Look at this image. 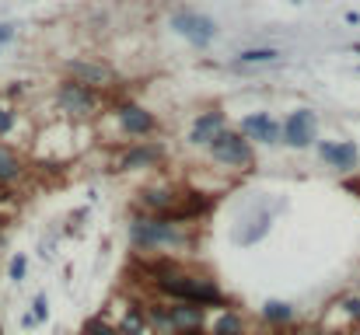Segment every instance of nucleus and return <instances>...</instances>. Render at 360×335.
I'll return each mask as SVG.
<instances>
[{
	"instance_id": "f257e3e1",
	"label": "nucleus",
	"mask_w": 360,
	"mask_h": 335,
	"mask_svg": "<svg viewBox=\"0 0 360 335\" xmlns=\"http://www.w3.org/2000/svg\"><path fill=\"white\" fill-rule=\"evenodd\" d=\"M150 290L165 301H186V304H200V308H231L228 294L221 290V283L207 272H189L182 262L161 276L150 280Z\"/></svg>"
},
{
	"instance_id": "f03ea898",
	"label": "nucleus",
	"mask_w": 360,
	"mask_h": 335,
	"mask_svg": "<svg viewBox=\"0 0 360 335\" xmlns=\"http://www.w3.org/2000/svg\"><path fill=\"white\" fill-rule=\"evenodd\" d=\"M126 234H129V248L136 255H154V251H182L193 244V234L186 223H172L165 217H150V214H140L133 210V217L126 223Z\"/></svg>"
},
{
	"instance_id": "7ed1b4c3",
	"label": "nucleus",
	"mask_w": 360,
	"mask_h": 335,
	"mask_svg": "<svg viewBox=\"0 0 360 335\" xmlns=\"http://www.w3.org/2000/svg\"><path fill=\"white\" fill-rule=\"evenodd\" d=\"M53 105H56V112H60L67 122L84 126V122H91V119L102 115L105 91L88 88V84H81V81H74V77H63V81H56V88H53Z\"/></svg>"
},
{
	"instance_id": "20e7f679",
	"label": "nucleus",
	"mask_w": 360,
	"mask_h": 335,
	"mask_svg": "<svg viewBox=\"0 0 360 335\" xmlns=\"http://www.w3.org/2000/svg\"><path fill=\"white\" fill-rule=\"evenodd\" d=\"M105 115L112 119L116 136H122L126 143H136V140H154V136H158V129H161L158 115L147 109V105L133 102V98H120V102H112V109L105 112Z\"/></svg>"
},
{
	"instance_id": "39448f33",
	"label": "nucleus",
	"mask_w": 360,
	"mask_h": 335,
	"mask_svg": "<svg viewBox=\"0 0 360 335\" xmlns=\"http://www.w3.org/2000/svg\"><path fill=\"white\" fill-rule=\"evenodd\" d=\"M207 154L217 168H224L231 175H248L255 168V143L241 129H231V126L207 147Z\"/></svg>"
},
{
	"instance_id": "423d86ee",
	"label": "nucleus",
	"mask_w": 360,
	"mask_h": 335,
	"mask_svg": "<svg viewBox=\"0 0 360 335\" xmlns=\"http://www.w3.org/2000/svg\"><path fill=\"white\" fill-rule=\"evenodd\" d=\"M168 28H172L175 35H182L193 49H207V46L221 35L217 21H214L210 14H203V11H193V7L172 11V14H168Z\"/></svg>"
},
{
	"instance_id": "0eeeda50",
	"label": "nucleus",
	"mask_w": 360,
	"mask_h": 335,
	"mask_svg": "<svg viewBox=\"0 0 360 335\" xmlns=\"http://www.w3.org/2000/svg\"><path fill=\"white\" fill-rule=\"evenodd\" d=\"M168 161V147L161 140H136V143H126L120 150V157L112 161V168L120 175H133V171H154Z\"/></svg>"
},
{
	"instance_id": "6e6552de",
	"label": "nucleus",
	"mask_w": 360,
	"mask_h": 335,
	"mask_svg": "<svg viewBox=\"0 0 360 335\" xmlns=\"http://www.w3.org/2000/svg\"><path fill=\"white\" fill-rule=\"evenodd\" d=\"M63 77H74L88 88H98V91H116L120 84V74L112 63L105 60H95V56H70L63 60Z\"/></svg>"
},
{
	"instance_id": "1a4fd4ad",
	"label": "nucleus",
	"mask_w": 360,
	"mask_h": 335,
	"mask_svg": "<svg viewBox=\"0 0 360 335\" xmlns=\"http://www.w3.org/2000/svg\"><path fill=\"white\" fill-rule=\"evenodd\" d=\"M315 143H319V112L308 109V105L287 112V119H283V147L311 150Z\"/></svg>"
},
{
	"instance_id": "9d476101",
	"label": "nucleus",
	"mask_w": 360,
	"mask_h": 335,
	"mask_svg": "<svg viewBox=\"0 0 360 335\" xmlns=\"http://www.w3.org/2000/svg\"><path fill=\"white\" fill-rule=\"evenodd\" d=\"M315 150H319V161L333 168L336 175H354L360 168V147L354 140H319Z\"/></svg>"
},
{
	"instance_id": "9b49d317",
	"label": "nucleus",
	"mask_w": 360,
	"mask_h": 335,
	"mask_svg": "<svg viewBox=\"0 0 360 335\" xmlns=\"http://www.w3.org/2000/svg\"><path fill=\"white\" fill-rule=\"evenodd\" d=\"M238 129L255 143V147H280L283 143V122L273 119L269 112H248L238 122Z\"/></svg>"
},
{
	"instance_id": "f8f14e48",
	"label": "nucleus",
	"mask_w": 360,
	"mask_h": 335,
	"mask_svg": "<svg viewBox=\"0 0 360 335\" xmlns=\"http://www.w3.org/2000/svg\"><path fill=\"white\" fill-rule=\"evenodd\" d=\"M224 129H228V112L203 109V112H196V119H193V126H189V133H186V143H189V147H210Z\"/></svg>"
},
{
	"instance_id": "ddd939ff",
	"label": "nucleus",
	"mask_w": 360,
	"mask_h": 335,
	"mask_svg": "<svg viewBox=\"0 0 360 335\" xmlns=\"http://www.w3.org/2000/svg\"><path fill=\"white\" fill-rule=\"evenodd\" d=\"M179 192L182 189H175V185H143L136 192V210L140 214H150V217H165L175 206Z\"/></svg>"
},
{
	"instance_id": "4468645a",
	"label": "nucleus",
	"mask_w": 360,
	"mask_h": 335,
	"mask_svg": "<svg viewBox=\"0 0 360 335\" xmlns=\"http://www.w3.org/2000/svg\"><path fill=\"white\" fill-rule=\"evenodd\" d=\"M269 227H273V214H269V210H255V214H248L241 223H235V244L248 248V244L262 241V237L269 234Z\"/></svg>"
},
{
	"instance_id": "2eb2a0df",
	"label": "nucleus",
	"mask_w": 360,
	"mask_h": 335,
	"mask_svg": "<svg viewBox=\"0 0 360 335\" xmlns=\"http://www.w3.org/2000/svg\"><path fill=\"white\" fill-rule=\"evenodd\" d=\"M280 60H283V49H276V46H248V49L235 53L231 67L235 70H255V67H273Z\"/></svg>"
},
{
	"instance_id": "dca6fc26",
	"label": "nucleus",
	"mask_w": 360,
	"mask_h": 335,
	"mask_svg": "<svg viewBox=\"0 0 360 335\" xmlns=\"http://www.w3.org/2000/svg\"><path fill=\"white\" fill-rule=\"evenodd\" d=\"M259 318H262V325L266 329H290L294 325V318H297V311H294V304L290 301H266L262 308H259Z\"/></svg>"
},
{
	"instance_id": "f3484780",
	"label": "nucleus",
	"mask_w": 360,
	"mask_h": 335,
	"mask_svg": "<svg viewBox=\"0 0 360 335\" xmlns=\"http://www.w3.org/2000/svg\"><path fill=\"white\" fill-rule=\"evenodd\" d=\"M116 329H120V335H154L150 318H147V308H143L140 301H133V304L122 311V318L116 322Z\"/></svg>"
},
{
	"instance_id": "a211bd4d",
	"label": "nucleus",
	"mask_w": 360,
	"mask_h": 335,
	"mask_svg": "<svg viewBox=\"0 0 360 335\" xmlns=\"http://www.w3.org/2000/svg\"><path fill=\"white\" fill-rule=\"evenodd\" d=\"M25 178V157L0 140V185H18Z\"/></svg>"
},
{
	"instance_id": "6ab92c4d",
	"label": "nucleus",
	"mask_w": 360,
	"mask_h": 335,
	"mask_svg": "<svg viewBox=\"0 0 360 335\" xmlns=\"http://www.w3.org/2000/svg\"><path fill=\"white\" fill-rule=\"evenodd\" d=\"M207 329H210V335H248L245 315H241L238 308H221Z\"/></svg>"
},
{
	"instance_id": "aec40b11",
	"label": "nucleus",
	"mask_w": 360,
	"mask_h": 335,
	"mask_svg": "<svg viewBox=\"0 0 360 335\" xmlns=\"http://www.w3.org/2000/svg\"><path fill=\"white\" fill-rule=\"evenodd\" d=\"M340 315L354 325V329H360V294H347V297H340Z\"/></svg>"
},
{
	"instance_id": "412c9836",
	"label": "nucleus",
	"mask_w": 360,
	"mask_h": 335,
	"mask_svg": "<svg viewBox=\"0 0 360 335\" xmlns=\"http://www.w3.org/2000/svg\"><path fill=\"white\" fill-rule=\"evenodd\" d=\"M25 272H28V255H25V251H14L11 262H7V280H11V283H21Z\"/></svg>"
},
{
	"instance_id": "4be33fe9",
	"label": "nucleus",
	"mask_w": 360,
	"mask_h": 335,
	"mask_svg": "<svg viewBox=\"0 0 360 335\" xmlns=\"http://www.w3.org/2000/svg\"><path fill=\"white\" fill-rule=\"evenodd\" d=\"M14 126H18V109L14 105H0V140H7L11 133H14Z\"/></svg>"
},
{
	"instance_id": "5701e85b",
	"label": "nucleus",
	"mask_w": 360,
	"mask_h": 335,
	"mask_svg": "<svg viewBox=\"0 0 360 335\" xmlns=\"http://www.w3.org/2000/svg\"><path fill=\"white\" fill-rule=\"evenodd\" d=\"M32 318H35L39 325L49 318V301H46V294H35V301H32Z\"/></svg>"
},
{
	"instance_id": "b1692460",
	"label": "nucleus",
	"mask_w": 360,
	"mask_h": 335,
	"mask_svg": "<svg viewBox=\"0 0 360 335\" xmlns=\"http://www.w3.org/2000/svg\"><path fill=\"white\" fill-rule=\"evenodd\" d=\"M11 39H14V25H7V21H0V49H4V46L11 42Z\"/></svg>"
},
{
	"instance_id": "393cba45",
	"label": "nucleus",
	"mask_w": 360,
	"mask_h": 335,
	"mask_svg": "<svg viewBox=\"0 0 360 335\" xmlns=\"http://www.w3.org/2000/svg\"><path fill=\"white\" fill-rule=\"evenodd\" d=\"M21 325H25V329H35V325H39V322H35V318H32V311H28V315H25V318H21Z\"/></svg>"
},
{
	"instance_id": "a878e982",
	"label": "nucleus",
	"mask_w": 360,
	"mask_h": 335,
	"mask_svg": "<svg viewBox=\"0 0 360 335\" xmlns=\"http://www.w3.org/2000/svg\"><path fill=\"white\" fill-rule=\"evenodd\" d=\"M4 227H7V217H4V214H0V230H4Z\"/></svg>"
},
{
	"instance_id": "bb28decb",
	"label": "nucleus",
	"mask_w": 360,
	"mask_h": 335,
	"mask_svg": "<svg viewBox=\"0 0 360 335\" xmlns=\"http://www.w3.org/2000/svg\"><path fill=\"white\" fill-rule=\"evenodd\" d=\"M357 74H360V67H357Z\"/></svg>"
}]
</instances>
